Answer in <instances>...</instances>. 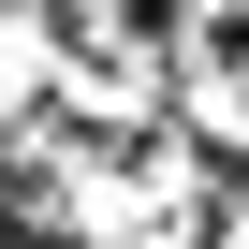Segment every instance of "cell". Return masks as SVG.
I'll use <instances>...</instances> for the list:
<instances>
[{
    "instance_id": "cell-1",
    "label": "cell",
    "mask_w": 249,
    "mask_h": 249,
    "mask_svg": "<svg viewBox=\"0 0 249 249\" xmlns=\"http://www.w3.org/2000/svg\"><path fill=\"white\" fill-rule=\"evenodd\" d=\"M103 30H117V44H176V30H191V0H103Z\"/></svg>"
}]
</instances>
